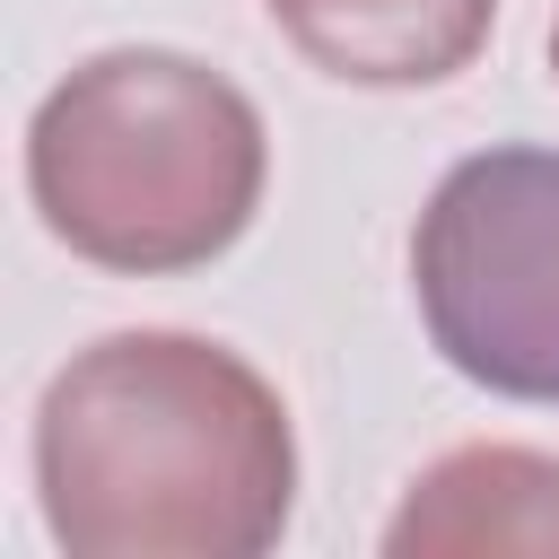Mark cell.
<instances>
[{
  "mask_svg": "<svg viewBox=\"0 0 559 559\" xmlns=\"http://www.w3.org/2000/svg\"><path fill=\"white\" fill-rule=\"evenodd\" d=\"M271 26L341 87H437L480 61L498 0H262Z\"/></svg>",
  "mask_w": 559,
  "mask_h": 559,
  "instance_id": "5",
  "label": "cell"
},
{
  "mask_svg": "<svg viewBox=\"0 0 559 559\" xmlns=\"http://www.w3.org/2000/svg\"><path fill=\"white\" fill-rule=\"evenodd\" d=\"M35 507L70 559H262L297 515L280 384L175 323L70 349L35 402Z\"/></svg>",
  "mask_w": 559,
  "mask_h": 559,
  "instance_id": "1",
  "label": "cell"
},
{
  "mask_svg": "<svg viewBox=\"0 0 559 559\" xmlns=\"http://www.w3.org/2000/svg\"><path fill=\"white\" fill-rule=\"evenodd\" d=\"M559 559V454L515 437L445 445L384 515V559Z\"/></svg>",
  "mask_w": 559,
  "mask_h": 559,
  "instance_id": "4",
  "label": "cell"
},
{
  "mask_svg": "<svg viewBox=\"0 0 559 559\" xmlns=\"http://www.w3.org/2000/svg\"><path fill=\"white\" fill-rule=\"evenodd\" d=\"M411 297L463 384L559 411V148L454 157L411 227Z\"/></svg>",
  "mask_w": 559,
  "mask_h": 559,
  "instance_id": "3",
  "label": "cell"
},
{
  "mask_svg": "<svg viewBox=\"0 0 559 559\" xmlns=\"http://www.w3.org/2000/svg\"><path fill=\"white\" fill-rule=\"evenodd\" d=\"M262 183V105L175 44L87 52L26 122V201L44 236L114 280H175L218 262L253 227Z\"/></svg>",
  "mask_w": 559,
  "mask_h": 559,
  "instance_id": "2",
  "label": "cell"
},
{
  "mask_svg": "<svg viewBox=\"0 0 559 559\" xmlns=\"http://www.w3.org/2000/svg\"><path fill=\"white\" fill-rule=\"evenodd\" d=\"M550 79H559V17H550Z\"/></svg>",
  "mask_w": 559,
  "mask_h": 559,
  "instance_id": "6",
  "label": "cell"
}]
</instances>
